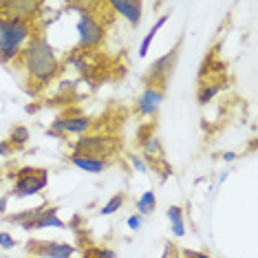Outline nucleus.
<instances>
[{
    "label": "nucleus",
    "instance_id": "obj_1",
    "mask_svg": "<svg viewBox=\"0 0 258 258\" xmlns=\"http://www.w3.org/2000/svg\"><path fill=\"white\" fill-rule=\"evenodd\" d=\"M20 57L29 78L38 84H49L60 71V57L42 36H33Z\"/></svg>",
    "mask_w": 258,
    "mask_h": 258
},
{
    "label": "nucleus",
    "instance_id": "obj_2",
    "mask_svg": "<svg viewBox=\"0 0 258 258\" xmlns=\"http://www.w3.org/2000/svg\"><path fill=\"white\" fill-rule=\"evenodd\" d=\"M33 25L31 22H22V20H5L0 27V60L9 62L22 55L25 46L31 42Z\"/></svg>",
    "mask_w": 258,
    "mask_h": 258
},
{
    "label": "nucleus",
    "instance_id": "obj_3",
    "mask_svg": "<svg viewBox=\"0 0 258 258\" xmlns=\"http://www.w3.org/2000/svg\"><path fill=\"white\" fill-rule=\"evenodd\" d=\"M46 183H49V172L44 168H20L16 172V183H14V190L11 195L16 199H25V197H33L38 192H42Z\"/></svg>",
    "mask_w": 258,
    "mask_h": 258
},
{
    "label": "nucleus",
    "instance_id": "obj_4",
    "mask_svg": "<svg viewBox=\"0 0 258 258\" xmlns=\"http://www.w3.org/2000/svg\"><path fill=\"white\" fill-rule=\"evenodd\" d=\"M78 40H80V49L84 51H93L102 44L104 40V27L99 25V20L93 14L82 11L78 18Z\"/></svg>",
    "mask_w": 258,
    "mask_h": 258
},
{
    "label": "nucleus",
    "instance_id": "obj_5",
    "mask_svg": "<svg viewBox=\"0 0 258 258\" xmlns=\"http://www.w3.org/2000/svg\"><path fill=\"white\" fill-rule=\"evenodd\" d=\"M117 150V144L110 137H99V135H82L73 144V152L78 155H89L97 159H106Z\"/></svg>",
    "mask_w": 258,
    "mask_h": 258
},
{
    "label": "nucleus",
    "instance_id": "obj_6",
    "mask_svg": "<svg viewBox=\"0 0 258 258\" xmlns=\"http://www.w3.org/2000/svg\"><path fill=\"white\" fill-rule=\"evenodd\" d=\"M40 9H42V3H31V0H9V3H0V16H3L5 20L31 22V18H36Z\"/></svg>",
    "mask_w": 258,
    "mask_h": 258
},
{
    "label": "nucleus",
    "instance_id": "obj_7",
    "mask_svg": "<svg viewBox=\"0 0 258 258\" xmlns=\"http://www.w3.org/2000/svg\"><path fill=\"white\" fill-rule=\"evenodd\" d=\"M177 55H179V49L174 46V49L168 51L166 55L157 57V60L150 64L148 73H146V86H159V82H166L170 75H172V71H174Z\"/></svg>",
    "mask_w": 258,
    "mask_h": 258
},
{
    "label": "nucleus",
    "instance_id": "obj_8",
    "mask_svg": "<svg viewBox=\"0 0 258 258\" xmlns=\"http://www.w3.org/2000/svg\"><path fill=\"white\" fill-rule=\"evenodd\" d=\"M22 230H44V227H57L64 230L67 223L62 219H57V210L55 208H36L31 210L29 219L25 223H20Z\"/></svg>",
    "mask_w": 258,
    "mask_h": 258
},
{
    "label": "nucleus",
    "instance_id": "obj_9",
    "mask_svg": "<svg viewBox=\"0 0 258 258\" xmlns=\"http://www.w3.org/2000/svg\"><path fill=\"white\" fill-rule=\"evenodd\" d=\"M29 249L40 258H71L75 254L73 245L62 243V240H31Z\"/></svg>",
    "mask_w": 258,
    "mask_h": 258
},
{
    "label": "nucleus",
    "instance_id": "obj_10",
    "mask_svg": "<svg viewBox=\"0 0 258 258\" xmlns=\"http://www.w3.org/2000/svg\"><path fill=\"white\" fill-rule=\"evenodd\" d=\"M163 104V89L161 86H146L137 97V113L142 117H155Z\"/></svg>",
    "mask_w": 258,
    "mask_h": 258
},
{
    "label": "nucleus",
    "instance_id": "obj_11",
    "mask_svg": "<svg viewBox=\"0 0 258 258\" xmlns=\"http://www.w3.org/2000/svg\"><path fill=\"white\" fill-rule=\"evenodd\" d=\"M91 126H93V121L89 117H62V119H55L51 124V135H55V137H64L69 133L84 135L91 131Z\"/></svg>",
    "mask_w": 258,
    "mask_h": 258
},
{
    "label": "nucleus",
    "instance_id": "obj_12",
    "mask_svg": "<svg viewBox=\"0 0 258 258\" xmlns=\"http://www.w3.org/2000/svg\"><path fill=\"white\" fill-rule=\"evenodd\" d=\"M110 9H113L115 14H119L121 18L133 27H139V22H142V11H144L142 3H135V0H117V3H110Z\"/></svg>",
    "mask_w": 258,
    "mask_h": 258
},
{
    "label": "nucleus",
    "instance_id": "obj_13",
    "mask_svg": "<svg viewBox=\"0 0 258 258\" xmlns=\"http://www.w3.org/2000/svg\"><path fill=\"white\" fill-rule=\"evenodd\" d=\"M69 159H71V163L75 168L84 170V172H91V174H99V172H104V170L108 168V159H97V157L78 155V152H73Z\"/></svg>",
    "mask_w": 258,
    "mask_h": 258
},
{
    "label": "nucleus",
    "instance_id": "obj_14",
    "mask_svg": "<svg viewBox=\"0 0 258 258\" xmlns=\"http://www.w3.org/2000/svg\"><path fill=\"white\" fill-rule=\"evenodd\" d=\"M142 148H144L146 159H150L152 163H155V161H159V159H163V148H161V142H159V137H157L155 133L142 139Z\"/></svg>",
    "mask_w": 258,
    "mask_h": 258
},
{
    "label": "nucleus",
    "instance_id": "obj_15",
    "mask_svg": "<svg viewBox=\"0 0 258 258\" xmlns=\"http://www.w3.org/2000/svg\"><path fill=\"white\" fill-rule=\"evenodd\" d=\"M168 221L172 225V234L177 238L185 236V225H183V210L179 205H170L168 208Z\"/></svg>",
    "mask_w": 258,
    "mask_h": 258
},
{
    "label": "nucleus",
    "instance_id": "obj_16",
    "mask_svg": "<svg viewBox=\"0 0 258 258\" xmlns=\"http://www.w3.org/2000/svg\"><path fill=\"white\" fill-rule=\"evenodd\" d=\"M166 20H168V16H161V18H159V20L155 22V25L150 27V31L146 33V38L142 40V46H139V57H146V55H148V51H150V44H152V40L157 38V33H159V29H161L163 25H166Z\"/></svg>",
    "mask_w": 258,
    "mask_h": 258
},
{
    "label": "nucleus",
    "instance_id": "obj_17",
    "mask_svg": "<svg viewBox=\"0 0 258 258\" xmlns=\"http://www.w3.org/2000/svg\"><path fill=\"white\" fill-rule=\"evenodd\" d=\"M155 210H157V195H155L152 190L144 192V195L137 199V214L150 216L152 212H155Z\"/></svg>",
    "mask_w": 258,
    "mask_h": 258
},
{
    "label": "nucleus",
    "instance_id": "obj_18",
    "mask_svg": "<svg viewBox=\"0 0 258 258\" xmlns=\"http://www.w3.org/2000/svg\"><path fill=\"white\" fill-rule=\"evenodd\" d=\"M124 201H126V197L121 195V192H119V195H115V197H110L108 201L102 205L99 214H102V216H110V214H115L117 210H121V205H124Z\"/></svg>",
    "mask_w": 258,
    "mask_h": 258
},
{
    "label": "nucleus",
    "instance_id": "obj_19",
    "mask_svg": "<svg viewBox=\"0 0 258 258\" xmlns=\"http://www.w3.org/2000/svg\"><path fill=\"white\" fill-rule=\"evenodd\" d=\"M29 142V131L25 126H14L9 133V144L11 146H25Z\"/></svg>",
    "mask_w": 258,
    "mask_h": 258
},
{
    "label": "nucleus",
    "instance_id": "obj_20",
    "mask_svg": "<svg viewBox=\"0 0 258 258\" xmlns=\"http://www.w3.org/2000/svg\"><path fill=\"white\" fill-rule=\"evenodd\" d=\"M216 93H219V86H201V89H199V104H208L210 99H212Z\"/></svg>",
    "mask_w": 258,
    "mask_h": 258
},
{
    "label": "nucleus",
    "instance_id": "obj_21",
    "mask_svg": "<svg viewBox=\"0 0 258 258\" xmlns=\"http://www.w3.org/2000/svg\"><path fill=\"white\" fill-rule=\"evenodd\" d=\"M128 161H131V166L137 170V172H142V174H146L148 172V163L144 161V157H139V155H131L128 157Z\"/></svg>",
    "mask_w": 258,
    "mask_h": 258
},
{
    "label": "nucleus",
    "instance_id": "obj_22",
    "mask_svg": "<svg viewBox=\"0 0 258 258\" xmlns=\"http://www.w3.org/2000/svg\"><path fill=\"white\" fill-rule=\"evenodd\" d=\"M126 225H128V230L139 232L142 230V225H144V216L142 214H131L128 216V221H126Z\"/></svg>",
    "mask_w": 258,
    "mask_h": 258
},
{
    "label": "nucleus",
    "instance_id": "obj_23",
    "mask_svg": "<svg viewBox=\"0 0 258 258\" xmlns=\"http://www.w3.org/2000/svg\"><path fill=\"white\" fill-rule=\"evenodd\" d=\"M16 245V238L7 232H0V249H11Z\"/></svg>",
    "mask_w": 258,
    "mask_h": 258
},
{
    "label": "nucleus",
    "instance_id": "obj_24",
    "mask_svg": "<svg viewBox=\"0 0 258 258\" xmlns=\"http://www.w3.org/2000/svg\"><path fill=\"white\" fill-rule=\"evenodd\" d=\"M93 256H95V258H117L115 249H108V247H102V249H93Z\"/></svg>",
    "mask_w": 258,
    "mask_h": 258
},
{
    "label": "nucleus",
    "instance_id": "obj_25",
    "mask_svg": "<svg viewBox=\"0 0 258 258\" xmlns=\"http://www.w3.org/2000/svg\"><path fill=\"white\" fill-rule=\"evenodd\" d=\"M161 258H181V254H179V249L174 247V245H166V247H163V256Z\"/></svg>",
    "mask_w": 258,
    "mask_h": 258
},
{
    "label": "nucleus",
    "instance_id": "obj_26",
    "mask_svg": "<svg viewBox=\"0 0 258 258\" xmlns=\"http://www.w3.org/2000/svg\"><path fill=\"white\" fill-rule=\"evenodd\" d=\"M181 256L183 258H212L210 254H203V251H190V249H183L181 251Z\"/></svg>",
    "mask_w": 258,
    "mask_h": 258
},
{
    "label": "nucleus",
    "instance_id": "obj_27",
    "mask_svg": "<svg viewBox=\"0 0 258 258\" xmlns=\"http://www.w3.org/2000/svg\"><path fill=\"white\" fill-rule=\"evenodd\" d=\"M9 148H11V144H9V142H0V157L7 155Z\"/></svg>",
    "mask_w": 258,
    "mask_h": 258
},
{
    "label": "nucleus",
    "instance_id": "obj_28",
    "mask_svg": "<svg viewBox=\"0 0 258 258\" xmlns=\"http://www.w3.org/2000/svg\"><path fill=\"white\" fill-rule=\"evenodd\" d=\"M223 159H225V161H234V159H236V152H223Z\"/></svg>",
    "mask_w": 258,
    "mask_h": 258
},
{
    "label": "nucleus",
    "instance_id": "obj_29",
    "mask_svg": "<svg viewBox=\"0 0 258 258\" xmlns=\"http://www.w3.org/2000/svg\"><path fill=\"white\" fill-rule=\"evenodd\" d=\"M5 208H7V199H3V201H0V212H5Z\"/></svg>",
    "mask_w": 258,
    "mask_h": 258
},
{
    "label": "nucleus",
    "instance_id": "obj_30",
    "mask_svg": "<svg viewBox=\"0 0 258 258\" xmlns=\"http://www.w3.org/2000/svg\"><path fill=\"white\" fill-rule=\"evenodd\" d=\"M0 27H3V16H0Z\"/></svg>",
    "mask_w": 258,
    "mask_h": 258
}]
</instances>
